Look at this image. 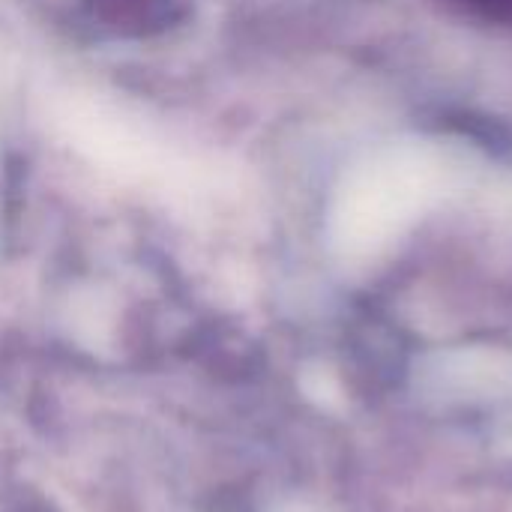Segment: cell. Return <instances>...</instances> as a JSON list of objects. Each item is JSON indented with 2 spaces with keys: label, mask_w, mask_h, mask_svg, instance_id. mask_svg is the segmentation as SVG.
I'll use <instances>...</instances> for the list:
<instances>
[{
  "label": "cell",
  "mask_w": 512,
  "mask_h": 512,
  "mask_svg": "<svg viewBox=\"0 0 512 512\" xmlns=\"http://www.w3.org/2000/svg\"><path fill=\"white\" fill-rule=\"evenodd\" d=\"M93 3L117 27L135 24L138 30H144L150 21H156V15L165 6V0H93Z\"/></svg>",
  "instance_id": "1"
},
{
  "label": "cell",
  "mask_w": 512,
  "mask_h": 512,
  "mask_svg": "<svg viewBox=\"0 0 512 512\" xmlns=\"http://www.w3.org/2000/svg\"><path fill=\"white\" fill-rule=\"evenodd\" d=\"M510 512H512V510H510Z\"/></svg>",
  "instance_id": "2"
}]
</instances>
